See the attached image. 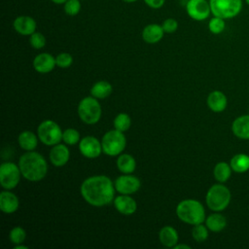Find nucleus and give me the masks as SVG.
Instances as JSON below:
<instances>
[{
    "label": "nucleus",
    "mask_w": 249,
    "mask_h": 249,
    "mask_svg": "<svg viewBox=\"0 0 249 249\" xmlns=\"http://www.w3.org/2000/svg\"><path fill=\"white\" fill-rule=\"evenodd\" d=\"M178 21L175 18H168L164 19L161 23V27L164 33H174L178 29Z\"/></svg>",
    "instance_id": "obj_36"
},
{
    "label": "nucleus",
    "mask_w": 249,
    "mask_h": 249,
    "mask_svg": "<svg viewBox=\"0 0 249 249\" xmlns=\"http://www.w3.org/2000/svg\"><path fill=\"white\" fill-rule=\"evenodd\" d=\"M79 149L83 156L89 159H95L100 156L102 145L99 140L93 136H86L79 142Z\"/></svg>",
    "instance_id": "obj_12"
},
{
    "label": "nucleus",
    "mask_w": 249,
    "mask_h": 249,
    "mask_svg": "<svg viewBox=\"0 0 249 249\" xmlns=\"http://www.w3.org/2000/svg\"><path fill=\"white\" fill-rule=\"evenodd\" d=\"M51 1L56 5H63L67 0H51Z\"/></svg>",
    "instance_id": "obj_39"
},
{
    "label": "nucleus",
    "mask_w": 249,
    "mask_h": 249,
    "mask_svg": "<svg viewBox=\"0 0 249 249\" xmlns=\"http://www.w3.org/2000/svg\"><path fill=\"white\" fill-rule=\"evenodd\" d=\"M117 166L119 170L124 174H130L136 167L135 160L128 154H122L117 160Z\"/></svg>",
    "instance_id": "obj_26"
},
{
    "label": "nucleus",
    "mask_w": 249,
    "mask_h": 249,
    "mask_svg": "<svg viewBox=\"0 0 249 249\" xmlns=\"http://www.w3.org/2000/svg\"><path fill=\"white\" fill-rule=\"evenodd\" d=\"M225 28L226 22L224 18L215 16H213V18H210L208 22V29L212 34H220L225 30Z\"/></svg>",
    "instance_id": "obj_30"
},
{
    "label": "nucleus",
    "mask_w": 249,
    "mask_h": 249,
    "mask_svg": "<svg viewBox=\"0 0 249 249\" xmlns=\"http://www.w3.org/2000/svg\"><path fill=\"white\" fill-rule=\"evenodd\" d=\"M231 171L232 169L230 163L226 161H220L216 163V165L214 166L213 175L219 183H225L230 179L231 175Z\"/></svg>",
    "instance_id": "obj_24"
},
{
    "label": "nucleus",
    "mask_w": 249,
    "mask_h": 249,
    "mask_svg": "<svg viewBox=\"0 0 249 249\" xmlns=\"http://www.w3.org/2000/svg\"><path fill=\"white\" fill-rule=\"evenodd\" d=\"M69 149L63 144L54 145L50 152V160L54 166H62L66 164L69 160Z\"/></svg>",
    "instance_id": "obj_17"
},
{
    "label": "nucleus",
    "mask_w": 249,
    "mask_h": 249,
    "mask_svg": "<svg viewBox=\"0 0 249 249\" xmlns=\"http://www.w3.org/2000/svg\"><path fill=\"white\" fill-rule=\"evenodd\" d=\"M144 3L151 9H160L164 3H165V0H143Z\"/></svg>",
    "instance_id": "obj_37"
},
{
    "label": "nucleus",
    "mask_w": 249,
    "mask_h": 249,
    "mask_svg": "<svg viewBox=\"0 0 249 249\" xmlns=\"http://www.w3.org/2000/svg\"><path fill=\"white\" fill-rule=\"evenodd\" d=\"M231 198V194L230 189L223 185V183H220L214 184L209 188L205 196V201L210 210L221 212L229 206Z\"/></svg>",
    "instance_id": "obj_4"
},
{
    "label": "nucleus",
    "mask_w": 249,
    "mask_h": 249,
    "mask_svg": "<svg viewBox=\"0 0 249 249\" xmlns=\"http://www.w3.org/2000/svg\"><path fill=\"white\" fill-rule=\"evenodd\" d=\"M178 218L184 223L196 225L203 223L205 220V210L203 205L196 199H184L176 207Z\"/></svg>",
    "instance_id": "obj_3"
},
{
    "label": "nucleus",
    "mask_w": 249,
    "mask_h": 249,
    "mask_svg": "<svg viewBox=\"0 0 249 249\" xmlns=\"http://www.w3.org/2000/svg\"><path fill=\"white\" fill-rule=\"evenodd\" d=\"M206 102L209 109L215 113L223 112L228 105L227 96L221 90L211 91L207 96Z\"/></svg>",
    "instance_id": "obj_15"
},
{
    "label": "nucleus",
    "mask_w": 249,
    "mask_h": 249,
    "mask_svg": "<svg viewBox=\"0 0 249 249\" xmlns=\"http://www.w3.org/2000/svg\"><path fill=\"white\" fill-rule=\"evenodd\" d=\"M62 140L68 145H75L80 141V134L75 128H67L62 133Z\"/></svg>",
    "instance_id": "obj_32"
},
{
    "label": "nucleus",
    "mask_w": 249,
    "mask_h": 249,
    "mask_svg": "<svg viewBox=\"0 0 249 249\" xmlns=\"http://www.w3.org/2000/svg\"><path fill=\"white\" fill-rule=\"evenodd\" d=\"M112 92V86L106 81L96 82L90 89V93L95 98H106Z\"/></svg>",
    "instance_id": "obj_27"
},
{
    "label": "nucleus",
    "mask_w": 249,
    "mask_h": 249,
    "mask_svg": "<svg viewBox=\"0 0 249 249\" xmlns=\"http://www.w3.org/2000/svg\"><path fill=\"white\" fill-rule=\"evenodd\" d=\"M159 237L161 244L166 247H174L178 242V232L174 228L170 226L163 227L160 231Z\"/></svg>",
    "instance_id": "obj_21"
},
{
    "label": "nucleus",
    "mask_w": 249,
    "mask_h": 249,
    "mask_svg": "<svg viewBox=\"0 0 249 249\" xmlns=\"http://www.w3.org/2000/svg\"><path fill=\"white\" fill-rule=\"evenodd\" d=\"M124 3H134V2H136V1H138V0H123Z\"/></svg>",
    "instance_id": "obj_41"
},
{
    "label": "nucleus",
    "mask_w": 249,
    "mask_h": 249,
    "mask_svg": "<svg viewBox=\"0 0 249 249\" xmlns=\"http://www.w3.org/2000/svg\"><path fill=\"white\" fill-rule=\"evenodd\" d=\"M231 131L239 139H249V115H241L231 124Z\"/></svg>",
    "instance_id": "obj_16"
},
{
    "label": "nucleus",
    "mask_w": 249,
    "mask_h": 249,
    "mask_svg": "<svg viewBox=\"0 0 249 249\" xmlns=\"http://www.w3.org/2000/svg\"><path fill=\"white\" fill-rule=\"evenodd\" d=\"M232 171L236 173H244L249 170V156L244 153L234 155L230 161Z\"/></svg>",
    "instance_id": "obj_23"
},
{
    "label": "nucleus",
    "mask_w": 249,
    "mask_h": 249,
    "mask_svg": "<svg viewBox=\"0 0 249 249\" xmlns=\"http://www.w3.org/2000/svg\"><path fill=\"white\" fill-rule=\"evenodd\" d=\"M114 205L116 209L124 214V215H130L136 211L137 204L136 201L127 195H121L118 196L114 199Z\"/></svg>",
    "instance_id": "obj_18"
},
{
    "label": "nucleus",
    "mask_w": 249,
    "mask_h": 249,
    "mask_svg": "<svg viewBox=\"0 0 249 249\" xmlns=\"http://www.w3.org/2000/svg\"><path fill=\"white\" fill-rule=\"evenodd\" d=\"M21 175L31 182L42 180L48 171V164L44 157L33 151H27L18 160Z\"/></svg>",
    "instance_id": "obj_2"
},
{
    "label": "nucleus",
    "mask_w": 249,
    "mask_h": 249,
    "mask_svg": "<svg viewBox=\"0 0 249 249\" xmlns=\"http://www.w3.org/2000/svg\"><path fill=\"white\" fill-rule=\"evenodd\" d=\"M55 65V58L48 53H39L33 60V66L39 73H49L54 68Z\"/></svg>",
    "instance_id": "obj_14"
},
{
    "label": "nucleus",
    "mask_w": 249,
    "mask_h": 249,
    "mask_svg": "<svg viewBox=\"0 0 249 249\" xmlns=\"http://www.w3.org/2000/svg\"><path fill=\"white\" fill-rule=\"evenodd\" d=\"M18 196L7 191H3L0 194V209L6 213V214H11L14 213L18 210Z\"/></svg>",
    "instance_id": "obj_20"
},
{
    "label": "nucleus",
    "mask_w": 249,
    "mask_h": 249,
    "mask_svg": "<svg viewBox=\"0 0 249 249\" xmlns=\"http://www.w3.org/2000/svg\"><path fill=\"white\" fill-rule=\"evenodd\" d=\"M18 144L25 151H33L37 147L38 138L33 132L25 130L18 135Z\"/></svg>",
    "instance_id": "obj_25"
},
{
    "label": "nucleus",
    "mask_w": 249,
    "mask_h": 249,
    "mask_svg": "<svg viewBox=\"0 0 249 249\" xmlns=\"http://www.w3.org/2000/svg\"><path fill=\"white\" fill-rule=\"evenodd\" d=\"M13 27L20 35L30 36L36 31L37 23L29 16H18L13 21Z\"/></svg>",
    "instance_id": "obj_13"
},
{
    "label": "nucleus",
    "mask_w": 249,
    "mask_h": 249,
    "mask_svg": "<svg viewBox=\"0 0 249 249\" xmlns=\"http://www.w3.org/2000/svg\"><path fill=\"white\" fill-rule=\"evenodd\" d=\"M55 62L58 67L66 68L69 67L73 62V57L68 53H60L55 57Z\"/></svg>",
    "instance_id": "obj_35"
},
{
    "label": "nucleus",
    "mask_w": 249,
    "mask_h": 249,
    "mask_svg": "<svg viewBox=\"0 0 249 249\" xmlns=\"http://www.w3.org/2000/svg\"><path fill=\"white\" fill-rule=\"evenodd\" d=\"M115 186L105 175H95L87 178L81 185V195L93 206H104L110 203L115 195Z\"/></svg>",
    "instance_id": "obj_1"
},
{
    "label": "nucleus",
    "mask_w": 249,
    "mask_h": 249,
    "mask_svg": "<svg viewBox=\"0 0 249 249\" xmlns=\"http://www.w3.org/2000/svg\"><path fill=\"white\" fill-rule=\"evenodd\" d=\"M78 114L80 119L88 124H96L101 117V106L93 96L83 98L78 105Z\"/></svg>",
    "instance_id": "obj_6"
},
{
    "label": "nucleus",
    "mask_w": 249,
    "mask_h": 249,
    "mask_svg": "<svg viewBox=\"0 0 249 249\" xmlns=\"http://www.w3.org/2000/svg\"><path fill=\"white\" fill-rule=\"evenodd\" d=\"M81 8H82L81 0H67L63 4L64 13L70 17L77 16L80 13Z\"/></svg>",
    "instance_id": "obj_31"
},
{
    "label": "nucleus",
    "mask_w": 249,
    "mask_h": 249,
    "mask_svg": "<svg viewBox=\"0 0 249 249\" xmlns=\"http://www.w3.org/2000/svg\"><path fill=\"white\" fill-rule=\"evenodd\" d=\"M174 249H181V248H185V249H190L191 246L187 245V244H176L174 247Z\"/></svg>",
    "instance_id": "obj_38"
},
{
    "label": "nucleus",
    "mask_w": 249,
    "mask_h": 249,
    "mask_svg": "<svg viewBox=\"0 0 249 249\" xmlns=\"http://www.w3.org/2000/svg\"><path fill=\"white\" fill-rule=\"evenodd\" d=\"M29 43L34 49L40 50V49L44 48L45 45H46V37L41 32H36L35 31L34 33H32L30 35Z\"/></svg>",
    "instance_id": "obj_34"
},
{
    "label": "nucleus",
    "mask_w": 249,
    "mask_h": 249,
    "mask_svg": "<svg viewBox=\"0 0 249 249\" xmlns=\"http://www.w3.org/2000/svg\"><path fill=\"white\" fill-rule=\"evenodd\" d=\"M115 189L122 195H130L140 189V181L133 175L124 174L116 179Z\"/></svg>",
    "instance_id": "obj_11"
},
{
    "label": "nucleus",
    "mask_w": 249,
    "mask_h": 249,
    "mask_svg": "<svg viewBox=\"0 0 249 249\" xmlns=\"http://www.w3.org/2000/svg\"><path fill=\"white\" fill-rule=\"evenodd\" d=\"M192 235L196 242H203L208 237V228L206 227V225H202V223L194 225V228L192 230Z\"/></svg>",
    "instance_id": "obj_29"
},
{
    "label": "nucleus",
    "mask_w": 249,
    "mask_h": 249,
    "mask_svg": "<svg viewBox=\"0 0 249 249\" xmlns=\"http://www.w3.org/2000/svg\"><path fill=\"white\" fill-rule=\"evenodd\" d=\"M211 14L224 19L236 17L242 10V0H209Z\"/></svg>",
    "instance_id": "obj_5"
},
{
    "label": "nucleus",
    "mask_w": 249,
    "mask_h": 249,
    "mask_svg": "<svg viewBox=\"0 0 249 249\" xmlns=\"http://www.w3.org/2000/svg\"><path fill=\"white\" fill-rule=\"evenodd\" d=\"M164 31L161 24L150 23L146 25L142 30V38L148 44H156L160 42L163 37Z\"/></svg>",
    "instance_id": "obj_19"
},
{
    "label": "nucleus",
    "mask_w": 249,
    "mask_h": 249,
    "mask_svg": "<svg viewBox=\"0 0 249 249\" xmlns=\"http://www.w3.org/2000/svg\"><path fill=\"white\" fill-rule=\"evenodd\" d=\"M37 133L42 143L48 146H54L58 144L62 139L63 132L55 122L52 120H46L39 124Z\"/></svg>",
    "instance_id": "obj_8"
},
{
    "label": "nucleus",
    "mask_w": 249,
    "mask_h": 249,
    "mask_svg": "<svg viewBox=\"0 0 249 249\" xmlns=\"http://www.w3.org/2000/svg\"><path fill=\"white\" fill-rule=\"evenodd\" d=\"M10 239L14 244H20L26 237L25 231L21 227H15L10 231Z\"/></svg>",
    "instance_id": "obj_33"
},
{
    "label": "nucleus",
    "mask_w": 249,
    "mask_h": 249,
    "mask_svg": "<svg viewBox=\"0 0 249 249\" xmlns=\"http://www.w3.org/2000/svg\"><path fill=\"white\" fill-rule=\"evenodd\" d=\"M19 166L14 162H3L0 166V184L5 190H12L20 179Z\"/></svg>",
    "instance_id": "obj_9"
},
{
    "label": "nucleus",
    "mask_w": 249,
    "mask_h": 249,
    "mask_svg": "<svg viewBox=\"0 0 249 249\" xmlns=\"http://www.w3.org/2000/svg\"><path fill=\"white\" fill-rule=\"evenodd\" d=\"M245 2H246V4L249 6V0H245Z\"/></svg>",
    "instance_id": "obj_42"
},
{
    "label": "nucleus",
    "mask_w": 249,
    "mask_h": 249,
    "mask_svg": "<svg viewBox=\"0 0 249 249\" xmlns=\"http://www.w3.org/2000/svg\"><path fill=\"white\" fill-rule=\"evenodd\" d=\"M126 140L123 131L118 129L110 130L103 135L101 140L102 151L111 157L120 155L125 148Z\"/></svg>",
    "instance_id": "obj_7"
},
{
    "label": "nucleus",
    "mask_w": 249,
    "mask_h": 249,
    "mask_svg": "<svg viewBox=\"0 0 249 249\" xmlns=\"http://www.w3.org/2000/svg\"><path fill=\"white\" fill-rule=\"evenodd\" d=\"M188 16L196 21H202L209 18L211 14L209 1L206 0H188L186 4Z\"/></svg>",
    "instance_id": "obj_10"
},
{
    "label": "nucleus",
    "mask_w": 249,
    "mask_h": 249,
    "mask_svg": "<svg viewBox=\"0 0 249 249\" xmlns=\"http://www.w3.org/2000/svg\"><path fill=\"white\" fill-rule=\"evenodd\" d=\"M205 224L208 230L214 232H218L223 231L227 226V220L224 215H222L219 212H215L210 214L205 219Z\"/></svg>",
    "instance_id": "obj_22"
},
{
    "label": "nucleus",
    "mask_w": 249,
    "mask_h": 249,
    "mask_svg": "<svg viewBox=\"0 0 249 249\" xmlns=\"http://www.w3.org/2000/svg\"><path fill=\"white\" fill-rule=\"evenodd\" d=\"M14 248H15V249H28V247H27V246L22 245L21 243H20V244H16Z\"/></svg>",
    "instance_id": "obj_40"
},
{
    "label": "nucleus",
    "mask_w": 249,
    "mask_h": 249,
    "mask_svg": "<svg viewBox=\"0 0 249 249\" xmlns=\"http://www.w3.org/2000/svg\"><path fill=\"white\" fill-rule=\"evenodd\" d=\"M131 120L130 117L125 113H120L114 120V126L120 131H125L130 127Z\"/></svg>",
    "instance_id": "obj_28"
}]
</instances>
